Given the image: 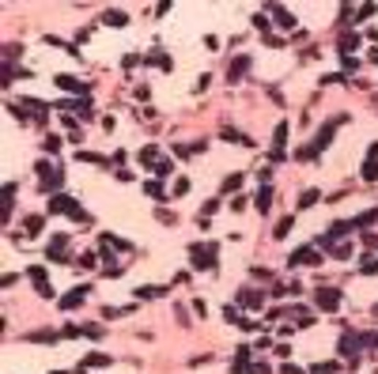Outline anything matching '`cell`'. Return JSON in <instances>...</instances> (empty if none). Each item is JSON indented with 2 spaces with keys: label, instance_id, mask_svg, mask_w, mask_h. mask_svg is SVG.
<instances>
[{
  "label": "cell",
  "instance_id": "21",
  "mask_svg": "<svg viewBox=\"0 0 378 374\" xmlns=\"http://www.w3.org/2000/svg\"><path fill=\"white\" fill-rule=\"evenodd\" d=\"M238 186H242V178H238V174H231V178L223 182V193H231V189H238Z\"/></svg>",
  "mask_w": 378,
  "mask_h": 374
},
{
  "label": "cell",
  "instance_id": "24",
  "mask_svg": "<svg viewBox=\"0 0 378 374\" xmlns=\"http://www.w3.org/2000/svg\"><path fill=\"white\" fill-rule=\"evenodd\" d=\"M30 280H34V284H42V288H45V269H30Z\"/></svg>",
  "mask_w": 378,
  "mask_h": 374
},
{
  "label": "cell",
  "instance_id": "22",
  "mask_svg": "<svg viewBox=\"0 0 378 374\" xmlns=\"http://www.w3.org/2000/svg\"><path fill=\"white\" fill-rule=\"evenodd\" d=\"M314 201H318V189H306V193H303V201H299V204H303V208H310Z\"/></svg>",
  "mask_w": 378,
  "mask_h": 374
},
{
  "label": "cell",
  "instance_id": "3",
  "mask_svg": "<svg viewBox=\"0 0 378 374\" xmlns=\"http://www.w3.org/2000/svg\"><path fill=\"white\" fill-rule=\"evenodd\" d=\"M49 212H68V216H76L80 208H76L72 197H64V193H53V197H49Z\"/></svg>",
  "mask_w": 378,
  "mask_h": 374
},
{
  "label": "cell",
  "instance_id": "4",
  "mask_svg": "<svg viewBox=\"0 0 378 374\" xmlns=\"http://www.w3.org/2000/svg\"><path fill=\"white\" fill-rule=\"evenodd\" d=\"M291 265H321V253L314 249V246H303V249L291 253Z\"/></svg>",
  "mask_w": 378,
  "mask_h": 374
},
{
  "label": "cell",
  "instance_id": "32",
  "mask_svg": "<svg viewBox=\"0 0 378 374\" xmlns=\"http://www.w3.org/2000/svg\"><path fill=\"white\" fill-rule=\"evenodd\" d=\"M375 317H378V306H375Z\"/></svg>",
  "mask_w": 378,
  "mask_h": 374
},
{
  "label": "cell",
  "instance_id": "1",
  "mask_svg": "<svg viewBox=\"0 0 378 374\" xmlns=\"http://www.w3.org/2000/svg\"><path fill=\"white\" fill-rule=\"evenodd\" d=\"M189 261H193V269H216V246L212 242L189 246Z\"/></svg>",
  "mask_w": 378,
  "mask_h": 374
},
{
  "label": "cell",
  "instance_id": "13",
  "mask_svg": "<svg viewBox=\"0 0 378 374\" xmlns=\"http://www.w3.org/2000/svg\"><path fill=\"white\" fill-rule=\"evenodd\" d=\"M125 19H129L125 12H106V15H102V23H106V27H125Z\"/></svg>",
  "mask_w": 378,
  "mask_h": 374
},
{
  "label": "cell",
  "instance_id": "19",
  "mask_svg": "<svg viewBox=\"0 0 378 374\" xmlns=\"http://www.w3.org/2000/svg\"><path fill=\"white\" fill-rule=\"evenodd\" d=\"M170 170H174V163H170V159H159V163H155V174H163V178H167Z\"/></svg>",
  "mask_w": 378,
  "mask_h": 374
},
{
  "label": "cell",
  "instance_id": "10",
  "mask_svg": "<svg viewBox=\"0 0 378 374\" xmlns=\"http://www.w3.org/2000/svg\"><path fill=\"white\" fill-rule=\"evenodd\" d=\"M246 68H250V57H238V61L231 64V72H227V80H231V83H234V80H242V76H246Z\"/></svg>",
  "mask_w": 378,
  "mask_h": 374
},
{
  "label": "cell",
  "instance_id": "5",
  "mask_svg": "<svg viewBox=\"0 0 378 374\" xmlns=\"http://www.w3.org/2000/svg\"><path fill=\"white\" fill-rule=\"evenodd\" d=\"M318 306L321 310H336V306H340V291L336 288H321L318 291Z\"/></svg>",
  "mask_w": 378,
  "mask_h": 374
},
{
  "label": "cell",
  "instance_id": "9",
  "mask_svg": "<svg viewBox=\"0 0 378 374\" xmlns=\"http://www.w3.org/2000/svg\"><path fill=\"white\" fill-rule=\"evenodd\" d=\"M253 204H257L261 212H269V208H273V189L261 186V189H257V197H253Z\"/></svg>",
  "mask_w": 378,
  "mask_h": 374
},
{
  "label": "cell",
  "instance_id": "26",
  "mask_svg": "<svg viewBox=\"0 0 378 374\" xmlns=\"http://www.w3.org/2000/svg\"><path fill=\"white\" fill-rule=\"evenodd\" d=\"M76 159H80V163H106V159H102V155H91V151H80V155H76Z\"/></svg>",
  "mask_w": 378,
  "mask_h": 374
},
{
  "label": "cell",
  "instance_id": "20",
  "mask_svg": "<svg viewBox=\"0 0 378 374\" xmlns=\"http://www.w3.org/2000/svg\"><path fill=\"white\" fill-rule=\"evenodd\" d=\"M375 12H378L375 4H363V8H359V12H356V19H359V23H363V19H371V15H375Z\"/></svg>",
  "mask_w": 378,
  "mask_h": 374
},
{
  "label": "cell",
  "instance_id": "18",
  "mask_svg": "<svg viewBox=\"0 0 378 374\" xmlns=\"http://www.w3.org/2000/svg\"><path fill=\"white\" fill-rule=\"evenodd\" d=\"M356 42H359V34H344V38H340V49H344V57H348V49H352Z\"/></svg>",
  "mask_w": 378,
  "mask_h": 374
},
{
  "label": "cell",
  "instance_id": "16",
  "mask_svg": "<svg viewBox=\"0 0 378 374\" xmlns=\"http://www.w3.org/2000/svg\"><path fill=\"white\" fill-rule=\"evenodd\" d=\"M57 83L68 87V91H84V83H80V80H72V76H57Z\"/></svg>",
  "mask_w": 378,
  "mask_h": 374
},
{
  "label": "cell",
  "instance_id": "8",
  "mask_svg": "<svg viewBox=\"0 0 378 374\" xmlns=\"http://www.w3.org/2000/svg\"><path fill=\"white\" fill-rule=\"evenodd\" d=\"M356 344H359V336H356V332H344V336H340V352H344V355H356V359H359Z\"/></svg>",
  "mask_w": 378,
  "mask_h": 374
},
{
  "label": "cell",
  "instance_id": "29",
  "mask_svg": "<svg viewBox=\"0 0 378 374\" xmlns=\"http://www.w3.org/2000/svg\"><path fill=\"white\" fill-rule=\"evenodd\" d=\"M291 223H295V219H280V227H276V238H284V234H288V230H291Z\"/></svg>",
  "mask_w": 378,
  "mask_h": 374
},
{
  "label": "cell",
  "instance_id": "31",
  "mask_svg": "<svg viewBox=\"0 0 378 374\" xmlns=\"http://www.w3.org/2000/svg\"><path fill=\"white\" fill-rule=\"evenodd\" d=\"M371 61H375V64H378V49H375V53H371Z\"/></svg>",
  "mask_w": 378,
  "mask_h": 374
},
{
  "label": "cell",
  "instance_id": "6",
  "mask_svg": "<svg viewBox=\"0 0 378 374\" xmlns=\"http://www.w3.org/2000/svg\"><path fill=\"white\" fill-rule=\"evenodd\" d=\"M265 12H273V19H276L280 27H295V15H291L288 8H284V4H269Z\"/></svg>",
  "mask_w": 378,
  "mask_h": 374
},
{
  "label": "cell",
  "instance_id": "28",
  "mask_svg": "<svg viewBox=\"0 0 378 374\" xmlns=\"http://www.w3.org/2000/svg\"><path fill=\"white\" fill-rule=\"evenodd\" d=\"M359 340H363V348H378V332H363Z\"/></svg>",
  "mask_w": 378,
  "mask_h": 374
},
{
  "label": "cell",
  "instance_id": "27",
  "mask_svg": "<svg viewBox=\"0 0 378 374\" xmlns=\"http://www.w3.org/2000/svg\"><path fill=\"white\" fill-rule=\"evenodd\" d=\"M182 193H189V178H178L174 182V197H182Z\"/></svg>",
  "mask_w": 378,
  "mask_h": 374
},
{
  "label": "cell",
  "instance_id": "17",
  "mask_svg": "<svg viewBox=\"0 0 378 374\" xmlns=\"http://www.w3.org/2000/svg\"><path fill=\"white\" fill-rule=\"evenodd\" d=\"M273 140H276V151H280V144L288 140V125H284V121H280V125H276V132H273Z\"/></svg>",
  "mask_w": 378,
  "mask_h": 374
},
{
  "label": "cell",
  "instance_id": "2",
  "mask_svg": "<svg viewBox=\"0 0 378 374\" xmlns=\"http://www.w3.org/2000/svg\"><path fill=\"white\" fill-rule=\"evenodd\" d=\"M38 174H42V193L53 197V189L61 186V170H57V166H49V163H38Z\"/></svg>",
  "mask_w": 378,
  "mask_h": 374
},
{
  "label": "cell",
  "instance_id": "14",
  "mask_svg": "<svg viewBox=\"0 0 378 374\" xmlns=\"http://www.w3.org/2000/svg\"><path fill=\"white\" fill-rule=\"evenodd\" d=\"M375 219H378V212H375V208H371V212H363V216H356V230H367L371 223H375Z\"/></svg>",
  "mask_w": 378,
  "mask_h": 374
},
{
  "label": "cell",
  "instance_id": "23",
  "mask_svg": "<svg viewBox=\"0 0 378 374\" xmlns=\"http://www.w3.org/2000/svg\"><path fill=\"white\" fill-rule=\"evenodd\" d=\"M38 230H42V219L30 216V219H27V234H38Z\"/></svg>",
  "mask_w": 378,
  "mask_h": 374
},
{
  "label": "cell",
  "instance_id": "25",
  "mask_svg": "<svg viewBox=\"0 0 378 374\" xmlns=\"http://www.w3.org/2000/svg\"><path fill=\"white\" fill-rule=\"evenodd\" d=\"M333 371H336V363H318L310 374H333Z\"/></svg>",
  "mask_w": 378,
  "mask_h": 374
},
{
  "label": "cell",
  "instance_id": "7",
  "mask_svg": "<svg viewBox=\"0 0 378 374\" xmlns=\"http://www.w3.org/2000/svg\"><path fill=\"white\" fill-rule=\"evenodd\" d=\"M84 299H87V288H76L72 295H64V299H61V310H72V306H80Z\"/></svg>",
  "mask_w": 378,
  "mask_h": 374
},
{
  "label": "cell",
  "instance_id": "11",
  "mask_svg": "<svg viewBox=\"0 0 378 374\" xmlns=\"http://www.w3.org/2000/svg\"><path fill=\"white\" fill-rule=\"evenodd\" d=\"M363 178H367V182H378V155H367V163H363Z\"/></svg>",
  "mask_w": 378,
  "mask_h": 374
},
{
  "label": "cell",
  "instance_id": "12",
  "mask_svg": "<svg viewBox=\"0 0 378 374\" xmlns=\"http://www.w3.org/2000/svg\"><path fill=\"white\" fill-rule=\"evenodd\" d=\"M144 193L151 197V201H167V197H170V193H167V189H163L159 182H147V186H144Z\"/></svg>",
  "mask_w": 378,
  "mask_h": 374
},
{
  "label": "cell",
  "instance_id": "15",
  "mask_svg": "<svg viewBox=\"0 0 378 374\" xmlns=\"http://www.w3.org/2000/svg\"><path fill=\"white\" fill-rule=\"evenodd\" d=\"M110 363V355H102V352H91L87 359H84V367H106Z\"/></svg>",
  "mask_w": 378,
  "mask_h": 374
},
{
  "label": "cell",
  "instance_id": "30",
  "mask_svg": "<svg viewBox=\"0 0 378 374\" xmlns=\"http://www.w3.org/2000/svg\"><path fill=\"white\" fill-rule=\"evenodd\" d=\"M284 374H306L303 367H295V363H288V367H284Z\"/></svg>",
  "mask_w": 378,
  "mask_h": 374
}]
</instances>
